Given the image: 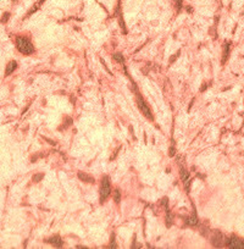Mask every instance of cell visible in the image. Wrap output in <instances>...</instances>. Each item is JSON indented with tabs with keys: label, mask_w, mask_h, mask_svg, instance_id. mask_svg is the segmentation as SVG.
Instances as JSON below:
<instances>
[{
	"label": "cell",
	"mask_w": 244,
	"mask_h": 249,
	"mask_svg": "<svg viewBox=\"0 0 244 249\" xmlns=\"http://www.w3.org/2000/svg\"><path fill=\"white\" fill-rule=\"evenodd\" d=\"M223 243H225V241H223V236L220 231H215L211 237V244L213 247H216V248H221L223 245Z\"/></svg>",
	"instance_id": "8992f818"
},
{
	"label": "cell",
	"mask_w": 244,
	"mask_h": 249,
	"mask_svg": "<svg viewBox=\"0 0 244 249\" xmlns=\"http://www.w3.org/2000/svg\"><path fill=\"white\" fill-rule=\"evenodd\" d=\"M184 224H186L187 226H197V225H199V220H198V217H197V214L194 213L193 215L186 217Z\"/></svg>",
	"instance_id": "ba28073f"
},
{
	"label": "cell",
	"mask_w": 244,
	"mask_h": 249,
	"mask_svg": "<svg viewBox=\"0 0 244 249\" xmlns=\"http://www.w3.org/2000/svg\"><path fill=\"white\" fill-rule=\"evenodd\" d=\"M168 154H170V156H174V155H175V148H174V147L170 148V153H168Z\"/></svg>",
	"instance_id": "d6986e66"
},
{
	"label": "cell",
	"mask_w": 244,
	"mask_h": 249,
	"mask_svg": "<svg viewBox=\"0 0 244 249\" xmlns=\"http://www.w3.org/2000/svg\"><path fill=\"white\" fill-rule=\"evenodd\" d=\"M99 193H100V203L103 204L106 200V199H107V197L110 195V193H111V183H110V178L107 176H104L103 177V181H101V184H100Z\"/></svg>",
	"instance_id": "3957f363"
},
{
	"label": "cell",
	"mask_w": 244,
	"mask_h": 249,
	"mask_svg": "<svg viewBox=\"0 0 244 249\" xmlns=\"http://www.w3.org/2000/svg\"><path fill=\"white\" fill-rule=\"evenodd\" d=\"M225 244L229 249H244V241L237 236H229L225 240Z\"/></svg>",
	"instance_id": "277c9868"
},
{
	"label": "cell",
	"mask_w": 244,
	"mask_h": 249,
	"mask_svg": "<svg viewBox=\"0 0 244 249\" xmlns=\"http://www.w3.org/2000/svg\"><path fill=\"white\" fill-rule=\"evenodd\" d=\"M113 57L115 59L116 61H118V62H123V61H125V57H123V55H122L121 53H115V54L113 55Z\"/></svg>",
	"instance_id": "4fadbf2b"
},
{
	"label": "cell",
	"mask_w": 244,
	"mask_h": 249,
	"mask_svg": "<svg viewBox=\"0 0 244 249\" xmlns=\"http://www.w3.org/2000/svg\"><path fill=\"white\" fill-rule=\"evenodd\" d=\"M136 98H137V105H138V107H139L140 113L143 114L147 118H149V120H152V118H154V116H152V113H151V110H150V107L148 106V104L145 103V100L143 99V97L139 94L138 91H136Z\"/></svg>",
	"instance_id": "7a4b0ae2"
},
{
	"label": "cell",
	"mask_w": 244,
	"mask_h": 249,
	"mask_svg": "<svg viewBox=\"0 0 244 249\" xmlns=\"http://www.w3.org/2000/svg\"><path fill=\"white\" fill-rule=\"evenodd\" d=\"M179 174H181V180L183 181V183H184L186 191L189 192V187H190V182H192V178H190L189 172H188L183 166H181V168H179Z\"/></svg>",
	"instance_id": "5b68a950"
},
{
	"label": "cell",
	"mask_w": 244,
	"mask_h": 249,
	"mask_svg": "<svg viewBox=\"0 0 244 249\" xmlns=\"http://www.w3.org/2000/svg\"><path fill=\"white\" fill-rule=\"evenodd\" d=\"M229 54V43H226L225 46H223V57H222V62H226L227 57Z\"/></svg>",
	"instance_id": "7c38bea8"
},
{
	"label": "cell",
	"mask_w": 244,
	"mask_h": 249,
	"mask_svg": "<svg viewBox=\"0 0 244 249\" xmlns=\"http://www.w3.org/2000/svg\"><path fill=\"white\" fill-rule=\"evenodd\" d=\"M165 209H166V226L170 227L172 225V221H174V215L171 214L170 209H168V204L165 205Z\"/></svg>",
	"instance_id": "8fae6325"
},
{
	"label": "cell",
	"mask_w": 244,
	"mask_h": 249,
	"mask_svg": "<svg viewBox=\"0 0 244 249\" xmlns=\"http://www.w3.org/2000/svg\"><path fill=\"white\" fill-rule=\"evenodd\" d=\"M17 68V62L16 61H10L9 64H7V66H6V70H5V76H9V75H11L15 70Z\"/></svg>",
	"instance_id": "30bf717a"
},
{
	"label": "cell",
	"mask_w": 244,
	"mask_h": 249,
	"mask_svg": "<svg viewBox=\"0 0 244 249\" xmlns=\"http://www.w3.org/2000/svg\"><path fill=\"white\" fill-rule=\"evenodd\" d=\"M109 248H117V244H116V242H115V234L111 236V242H110V244H109Z\"/></svg>",
	"instance_id": "9a60e30c"
},
{
	"label": "cell",
	"mask_w": 244,
	"mask_h": 249,
	"mask_svg": "<svg viewBox=\"0 0 244 249\" xmlns=\"http://www.w3.org/2000/svg\"><path fill=\"white\" fill-rule=\"evenodd\" d=\"M9 17H10V14H9V12H5V14L3 15L1 20H0V22H1V23H6L7 20H9Z\"/></svg>",
	"instance_id": "2e32d148"
},
{
	"label": "cell",
	"mask_w": 244,
	"mask_h": 249,
	"mask_svg": "<svg viewBox=\"0 0 244 249\" xmlns=\"http://www.w3.org/2000/svg\"><path fill=\"white\" fill-rule=\"evenodd\" d=\"M114 198H115V203H120V200H121V193H120V189L118 188H116L115 189V195H114Z\"/></svg>",
	"instance_id": "5bb4252c"
},
{
	"label": "cell",
	"mask_w": 244,
	"mask_h": 249,
	"mask_svg": "<svg viewBox=\"0 0 244 249\" xmlns=\"http://www.w3.org/2000/svg\"><path fill=\"white\" fill-rule=\"evenodd\" d=\"M16 46L17 50L23 55H32L34 53V46L32 42L26 37H16Z\"/></svg>",
	"instance_id": "6da1fadb"
},
{
	"label": "cell",
	"mask_w": 244,
	"mask_h": 249,
	"mask_svg": "<svg viewBox=\"0 0 244 249\" xmlns=\"http://www.w3.org/2000/svg\"><path fill=\"white\" fill-rule=\"evenodd\" d=\"M175 4H176V7H177V11H179V10L182 9V1L183 0H174Z\"/></svg>",
	"instance_id": "ac0fdd59"
},
{
	"label": "cell",
	"mask_w": 244,
	"mask_h": 249,
	"mask_svg": "<svg viewBox=\"0 0 244 249\" xmlns=\"http://www.w3.org/2000/svg\"><path fill=\"white\" fill-rule=\"evenodd\" d=\"M43 177H44V175H43V174H38V175H34V176H33V181H34V182H39V181L42 180Z\"/></svg>",
	"instance_id": "e0dca14e"
},
{
	"label": "cell",
	"mask_w": 244,
	"mask_h": 249,
	"mask_svg": "<svg viewBox=\"0 0 244 249\" xmlns=\"http://www.w3.org/2000/svg\"><path fill=\"white\" fill-rule=\"evenodd\" d=\"M77 176H78V178H79L81 181L87 182V183H94V181H95L92 176H89V175H87V174H83V172H78Z\"/></svg>",
	"instance_id": "9c48e42d"
},
{
	"label": "cell",
	"mask_w": 244,
	"mask_h": 249,
	"mask_svg": "<svg viewBox=\"0 0 244 249\" xmlns=\"http://www.w3.org/2000/svg\"><path fill=\"white\" fill-rule=\"evenodd\" d=\"M45 242L49 243V244H52V245H54V247H56V248H61V247L64 245V242H62V240H61V237L59 234L52 236L50 238H48V240H45Z\"/></svg>",
	"instance_id": "52a82bcc"
}]
</instances>
